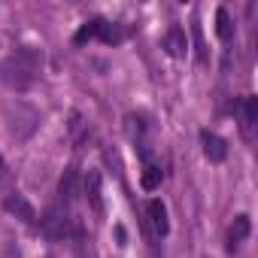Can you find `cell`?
Returning a JSON list of instances; mask_svg holds the SVG:
<instances>
[{"mask_svg": "<svg viewBox=\"0 0 258 258\" xmlns=\"http://www.w3.org/2000/svg\"><path fill=\"white\" fill-rule=\"evenodd\" d=\"M91 37H97V19H91V22H85L79 31H76V37H73V43L76 46H82V43H88Z\"/></svg>", "mask_w": 258, "mask_h": 258, "instance_id": "obj_13", "label": "cell"}, {"mask_svg": "<svg viewBox=\"0 0 258 258\" xmlns=\"http://www.w3.org/2000/svg\"><path fill=\"white\" fill-rule=\"evenodd\" d=\"M243 118H246V124L258 121V97H255V94H249V97L243 100Z\"/></svg>", "mask_w": 258, "mask_h": 258, "instance_id": "obj_14", "label": "cell"}, {"mask_svg": "<svg viewBox=\"0 0 258 258\" xmlns=\"http://www.w3.org/2000/svg\"><path fill=\"white\" fill-rule=\"evenodd\" d=\"M216 37H219L222 43H231V40H234V22H231V16H228L225 7L216 10Z\"/></svg>", "mask_w": 258, "mask_h": 258, "instance_id": "obj_9", "label": "cell"}, {"mask_svg": "<svg viewBox=\"0 0 258 258\" xmlns=\"http://www.w3.org/2000/svg\"><path fill=\"white\" fill-rule=\"evenodd\" d=\"M4 170H7V167H4V161H0V179H4Z\"/></svg>", "mask_w": 258, "mask_h": 258, "instance_id": "obj_16", "label": "cell"}, {"mask_svg": "<svg viewBox=\"0 0 258 258\" xmlns=\"http://www.w3.org/2000/svg\"><path fill=\"white\" fill-rule=\"evenodd\" d=\"M146 213H149V222H152V231H155L158 237H164V234L170 231V222H167V207H164L161 201H149V207H146Z\"/></svg>", "mask_w": 258, "mask_h": 258, "instance_id": "obj_6", "label": "cell"}, {"mask_svg": "<svg viewBox=\"0 0 258 258\" xmlns=\"http://www.w3.org/2000/svg\"><path fill=\"white\" fill-rule=\"evenodd\" d=\"M201 143H204V155L210 158V161H225L228 158V143L219 137V134H213V131H201Z\"/></svg>", "mask_w": 258, "mask_h": 258, "instance_id": "obj_5", "label": "cell"}, {"mask_svg": "<svg viewBox=\"0 0 258 258\" xmlns=\"http://www.w3.org/2000/svg\"><path fill=\"white\" fill-rule=\"evenodd\" d=\"M115 237H118V246H124V240H127V234H124V228H121V225H115Z\"/></svg>", "mask_w": 258, "mask_h": 258, "instance_id": "obj_15", "label": "cell"}, {"mask_svg": "<svg viewBox=\"0 0 258 258\" xmlns=\"http://www.w3.org/2000/svg\"><path fill=\"white\" fill-rule=\"evenodd\" d=\"M40 225H43V234H46L49 240H64V237H67V213H64L61 207H49V210L43 213Z\"/></svg>", "mask_w": 258, "mask_h": 258, "instance_id": "obj_3", "label": "cell"}, {"mask_svg": "<svg viewBox=\"0 0 258 258\" xmlns=\"http://www.w3.org/2000/svg\"><path fill=\"white\" fill-rule=\"evenodd\" d=\"M82 191H85L88 207L97 216H103V179H100V170H88L82 176Z\"/></svg>", "mask_w": 258, "mask_h": 258, "instance_id": "obj_2", "label": "cell"}, {"mask_svg": "<svg viewBox=\"0 0 258 258\" xmlns=\"http://www.w3.org/2000/svg\"><path fill=\"white\" fill-rule=\"evenodd\" d=\"M4 207H7V213H13V216L22 219L25 225H37V210L28 204L25 195H7V198H4Z\"/></svg>", "mask_w": 258, "mask_h": 258, "instance_id": "obj_4", "label": "cell"}, {"mask_svg": "<svg viewBox=\"0 0 258 258\" xmlns=\"http://www.w3.org/2000/svg\"><path fill=\"white\" fill-rule=\"evenodd\" d=\"M40 67H43V52L34 49V46H22V49H16V52L4 61L0 73H4V82H7L10 88L25 91V88H31L34 79L40 76Z\"/></svg>", "mask_w": 258, "mask_h": 258, "instance_id": "obj_1", "label": "cell"}, {"mask_svg": "<svg viewBox=\"0 0 258 258\" xmlns=\"http://www.w3.org/2000/svg\"><path fill=\"white\" fill-rule=\"evenodd\" d=\"M249 231H252V219H249V216H237L234 225H231V231H228V249L234 252L237 243H243V240L249 237Z\"/></svg>", "mask_w": 258, "mask_h": 258, "instance_id": "obj_8", "label": "cell"}, {"mask_svg": "<svg viewBox=\"0 0 258 258\" xmlns=\"http://www.w3.org/2000/svg\"><path fill=\"white\" fill-rule=\"evenodd\" d=\"M140 185H143V191H155L161 185V167H146L140 176Z\"/></svg>", "mask_w": 258, "mask_h": 258, "instance_id": "obj_12", "label": "cell"}, {"mask_svg": "<svg viewBox=\"0 0 258 258\" xmlns=\"http://www.w3.org/2000/svg\"><path fill=\"white\" fill-rule=\"evenodd\" d=\"M76 179H79L76 167H67L64 176H61V182H58V191H61V201H64V204L76 198Z\"/></svg>", "mask_w": 258, "mask_h": 258, "instance_id": "obj_10", "label": "cell"}, {"mask_svg": "<svg viewBox=\"0 0 258 258\" xmlns=\"http://www.w3.org/2000/svg\"><path fill=\"white\" fill-rule=\"evenodd\" d=\"M167 55L170 58H185V52H188V40H185V31L179 28V25H173L170 31H167Z\"/></svg>", "mask_w": 258, "mask_h": 258, "instance_id": "obj_7", "label": "cell"}, {"mask_svg": "<svg viewBox=\"0 0 258 258\" xmlns=\"http://www.w3.org/2000/svg\"><path fill=\"white\" fill-rule=\"evenodd\" d=\"M191 37H195V49H198V61H207V43H204V28L198 19H191Z\"/></svg>", "mask_w": 258, "mask_h": 258, "instance_id": "obj_11", "label": "cell"}]
</instances>
